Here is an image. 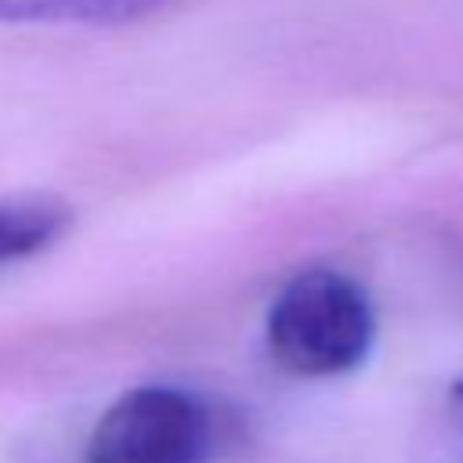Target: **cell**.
<instances>
[{
  "mask_svg": "<svg viewBox=\"0 0 463 463\" xmlns=\"http://www.w3.org/2000/svg\"><path fill=\"white\" fill-rule=\"evenodd\" d=\"M271 358L293 376H344L358 369L376 340L369 293L344 271L307 268L293 275L268 307Z\"/></svg>",
  "mask_w": 463,
  "mask_h": 463,
  "instance_id": "6da1fadb",
  "label": "cell"
},
{
  "mask_svg": "<svg viewBox=\"0 0 463 463\" xmlns=\"http://www.w3.org/2000/svg\"><path fill=\"white\" fill-rule=\"evenodd\" d=\"M65 228V213L51 203H4L0 206V264L47 246Z\"/></svg>",
  "mask_w": 463,
  "mask_h": 463,
  "instance_id": "3957f363",
  "label": "cell"
},
{
  "mask_svg": "<svg viewBox=\"0 0 463 463\" xmlns=\"http://www.w3.org/2000/svg\"><path fill=\"white\" fill-rule=\"evenodd\" d=\"M174 0H80V22L87 25H116L145 18L159 7H170Z\"/></svg>",
  "mask_w": 463,
  "mask_h": 463,
  "instance_id": "277c9868",
  "label": "cell"
},
{
  "mask_svg": "<svg viewBox=\"0 0 463 463\" xmlns=\"http://www.w3.org/2000/svg\"><path fill=\"white\" fill-rule=\"evenodd\" d=\"M456 398H459V402H463V383H459V387H456Z\"/></svg>",
  "mask_w": 463,
  "mask_h": 463,
  "instance_id": "8992f818",
  "label": "cell"
},
{
  "mask_svg": "<svg viewBox=\"0 0 463 463\" xmlns=\"http://www.w3.org/2000/svg\"><path fill=\"white\" fill-rule=\"evenodd\" d=\"M213 416L203 398L170 383L119 394L87 438V463H206Z\"/></svg>",
  "mask_w": 463,
  "mask_h": 463,
  "instance_id": "7a4b0ae2",
  "label": "cell"
},
{
  "mask_svg": "<svg viewBox=\"0 0 463 463\" xmlns=\"http://www.w3.org/2000/svg\"><path fill=\"white\" fill-rule=\"evenodd\" d=\"M80 0H0V22H76Z\"/></svg>",
  "mask_w": 463,
  "mask_h": 463,
  "instance_id": "5b68a950",
  "label": "cell"
}]
</instances>
